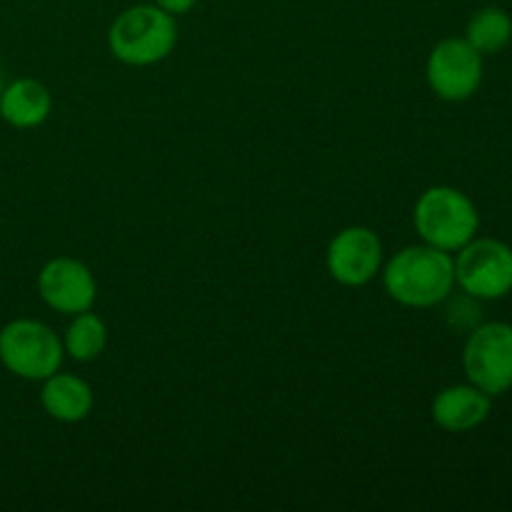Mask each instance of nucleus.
Masks as SVG:
<instances>
[{"mask_svg":"<svg viewBox=\"0 0 512 512\" xmlns=\"http://www.w3.org/2000/svg\"><path fill=\"white\" fill-rule=\"evenodd\" d=\"M463 368L470 383L490 398L512 388V325L488 323L465 343Z\"/></svg>","mask_w":512,"mask_h":512,"instance_id":"nucleus-6","label":"nucleus"},{"mask_svg":"<svg viewBox=\"0 0 512 512\" xmlns=\"http://www.w3.org/2000/svg\"><path fill=\"white\" fill-rule=\"evenodd\" d=\"M455 283L480 300H498L512 290V248L503 240H470L458 250Z\"/></svg>","mask_w":512,"mask_h":512,"instance_id":"nucleus-5","label":"nucleus"},{"mask_svg":"<svg viewBox=\"0 0 512 512\" xmlns=\"http://www.w3.org/2000/svg\"><path fill=\"white\" fill-rule=\"evenodd\" d=\"M3 88H5V83H3V75H0V95H3Z\"/></svg>","mask_w":512,"mask_h":512,"instance_id":"nucleus-16","label":"nucleus"},{"mask_svg":"<svg viewBox=\"0 0 512 512\" xmlns=\"http://www.w3.org/2000/svg\"><path fill=\"white\" fill-rule=\"evenodd\" d=\"M43 410L60 423H80L90 415L95 403L93 388L83 378L70 373H53L40 390Z\"/></svg>","mask_w":512,"mask_h":512,"instance_id":"nucleus-12","label":"nucleus"},{"mask_svg":"<svg viewBox=\"0 0 512 512\" xmlns=\"http://www.w3.org/2000/svg\"><path fill=\"white\" fill-rule=\"evenodd\" d=\"M105 345H108V328L98 315L90 310L73 315V323L65 330L63 348L75 363H90L103 353Z\"/></svg>","mask_w":512,"mask_h":512,"instance_id":"nucleus-13","label":"nucleus"},{"mask_svg":"<svg viewBox=\"0 0 512 512\" xmlns=\"http://www.w3.org/2000/svg\"><path fill=\"white\" fill-rule=\"evenodd\" d=\"M490 395L470 385H450L433 400V420L448 433H468L488 420Z\"/></svg>","mask_w":512,"mask_h":512,"instance_id":"nucleus-10","label":"nucleus"},{"mask_svg":"<svg viewBox=\"0 0 512 512\" xmlns=\"http://www.w3.org/2000/svg\"><path fill=\"white\" fill-rule=\"evenodd\" d=\"M178 43L175 15L158 5H135L123 10L110 25L108 45L115 60L135 68L155 65L168 58Z\"/></svg>","mask_w":512,"mask_h":512,"instance_id":"nucleus-2","label":"nucleus"},{"mask_svg":"<svg viewBox=\"0 0 512 512\" xmlns=\"http://www.w3.org/2000/svg\"><path fill=\"white\" fill-rule=\"evenodd\" d=\"M325 265L335 283L345 288H363L380 273L383 243L375 230L365 225H350L330 240Z\"/></svg>","mask_w":512,"mask_h":512,"instance_id":"nucleus-8","label":"nucleus"},{"mask_svg":"<svg viewBox=\"0 0 512 512\" xmlns=\"http://www.w3.org/2000/svg\"><path fill=\"white\" fill-rule=\"evenodd\" d=\"M385 293L405 308H435L455 285V260L433 245H408L383 270Z\"/></svg>","mask_w":512,"mask_h":512,"instance_id":"nucleus-1","label":"nucleus"},{"mask_svg":"<svg viewBox=\"0 0 512 512\" xmlns=\"http://www.w3.org/2000/svg\"><path fill=\"white\" fill-rule=\"evenodd\" d=\"M63 340L50 325L20 318L0 330V363L23 380H45L63 365Z\"/></svg>","mask_w":512,"mask_h":512,"instance_id":"nucleus-4","label":"nucleus"},{"mask_svg":"<svg viewBox=\"0 0 512 512\" xmlns=\"http://www.w3.org/2000/svg\"><path fill=\"white\" fill-rule=\"evenodd\" d=\"M512 20L503 8H483L470 18L465 40L480 55H495L510 43Z\"/></svg>","mask_w":512,"mask_h":512,"instance_id":"nucleus-14","label":"nucleus"},{"mask_svg":"<svg viewBox=\"0 0 512 512\" xmlns=\"http://www.w3.org/2000/svg\"><path fill=\"white\" fill-rule=\"evenodd\" d=\"M153 3L158 5V8L168 10L170 15H183V13H188V10L193 8L198 0H153Z\"/></svg>","mask_w":512,"mask_h":512,"instance_id":"nucleus-15","label":"nucleus"},{"mask_svg":"<svg viewBox=\"0 0 512 512\" xmlns=\"http://www.w3.org/2000/svg\"><path fill=\"white\" fill-rule=\"evenodd\" d=\"M38 293L55 313L78 315L93 308L98 285L85 263L75 258H53L40 268Z\"/></svg>","mask_w":512,"mask_h":512,"instance_id":"nucleus-9","label":"nucleus"},{"mask_svg":"<svg viewBox=\"0 0 512 512\" xmlns=\"http://www.w3.org/2000/svg\"><path fill=\"white\" fill-rule=\"evenodd\" d=\"M425 75L438 98L463 103L473 98L483 83V55L465 38H445L430 50Z\"/></svg>","mask_w":512,"mask_h":512,"instance_id":"nucleus-7","label":"nucleus"},{"mask_svg":"<svg viewBox=\"0 0 512 512\" xmlns=\"http://www.w3.org/2000/svg\"><path fill=\"white\" fill-rule=\"evenodd\" d=\"M413 223L423 243L455 253L475 238L480 225L478 208L458 188L435 185L428 188L415 203Z\"/></svg>","mask_w":512,"mask_h":512,"instance_id":"nucleus-3","label":"nucleus"},{"mask_svg":"<svg viewBox=\"0 0 512 512\" xmlns=\"http://www.w3.org/2000/svg\"><path fill=\"white\" fill-rule=\"evenodd\" d=\"M50 110H53V95L35 78L13 80L0 95V115L13 128H38L48 120Z\"/></svg>","mask_w":512,"mask_h":512,"instance_id":"nucleus-11","label":"nucleus"}]
</instances>
